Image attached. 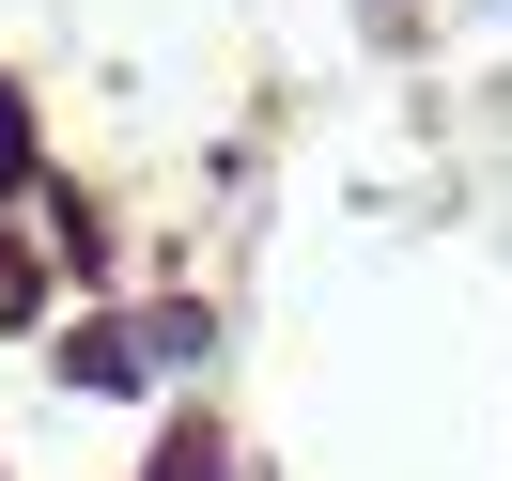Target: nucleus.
Instances as JSON below:
<instances>
[{
  "mask_svg": "<svg viewBox=\"0 0 512 481\" xmlns=\"http://www.w3.org/2000/svg\"><path fill=\"white\" fill-rule=\"evenodd\" d=\"M63 373H78V388H140V326H78Z\"/></svg>",
  "mask_w": 512,
  "mask_h": 481,
  "instance_id": "f257e3e1",
  "label": "nucleus"
},
{
  "mask_svg": "<svg viewBox=\"0 0 512 481\" xmlns=\"http://www.w3.org/2000/svg\"><path fill=\"white\" fill-rule=\"evenodd\" d=\"M0 187H32V109H16V78H0Z\"/></svg>",
  "mask_w": 512,
  "mask_h": 481,
  "instance_id": "f03ea898",
  "label": "nucleus"
},
{
  "mask_svg": "<svg viewBox=\"0 0 512 481\" xmlns=\"http://www.w3.org/2000/svg\"><path fill=\"white\" fill-rule=\"evenodd\" d=\"M32 295H47V280H32V264H16V249H0V326H16V311H32Z\"/></svg>",
  "mask_w": 512,
  "mask_h": 481,
  "instance_id": "7ed1b4c3",
  "label": "nucleus"
}]
</instances>
